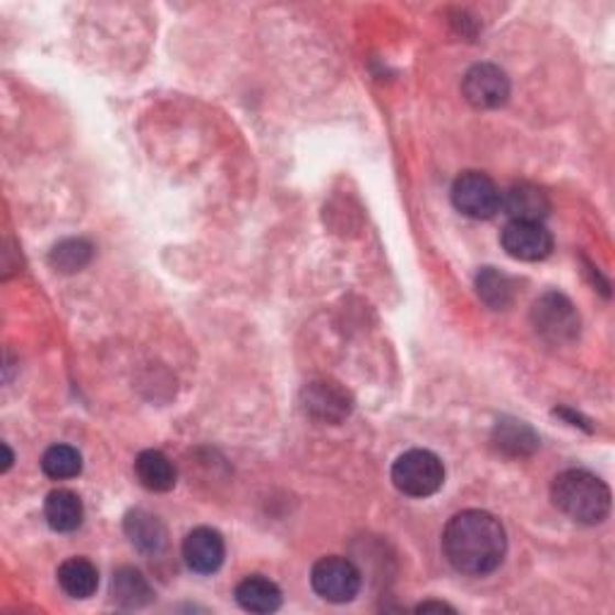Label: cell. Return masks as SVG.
I'll use <instances>...</instances> for the list:
<instances>
[{
  "instance_id": "cell-1",
  "label": "cell",
  "mask_w": 615,
  "mask_h": 615,
  "mask_svg": "<svg viewBox=\"0 0 615 615\" xmlns=\"http://www.w3.org/2000/svg\"><path fill=\"white\" fill-rule=\"evenodd\" d=\"M442 553L457 572L469 574V578L495 572L507 553L503 521L486 509H464L444 527Z\"/></svg>"
},
{
  "instance_id": "cell-2",
  "label": "cell",
  "mask_w": 615,
  "mask_h": 615,
  "mask_svg": "<svg viewBox=\"0 0 615 615\" xmlns=\"http://www.w3.org/2000/svg\"><path fill=\"white\" fill-rule=\"evenodd\" d=\"M553 505L562 515L584 527L601 525L611 513V491L586 469H568L553 479Z\"/></svg>"
},
{
  "instance_id": "cell-3",
  "label": "cell",
  "mask_w": 615,
  "mask_h": 615,
  "mask_svg": "<svg viewBox=\"0 0 615 615\" xmlns=\"http://www.w3.org/2000/svg\"><path fill=\"white\" fill-rule=\"evenodd\" d=\"M392 483L409 498H430L444 483L442 460L430 450H409L392 464Z\"/></svg>"
},
{
  "instance_id": "cell-4",
  "label": "cell",
  "mask_w": 615,
  "mask_h": 615,
  "mask_svg": "<svg viewBox=\"0 0 615 615\" xmlns=\"http://www.w3.org/2000/svg\"><path fill=\"white\" fill-rule=\"evenodd\" d=\"M531 325L553 344H568L580 334V312L568 296L548 292L531 308Z\"/></svg>"
},
{
  "instance_id": "cell-5",
  "label": "cell",
  "mask_w": 615,
  "mask_h": 615,
  "mask_svg": "<svg viewBox=\"0 0 615 615\" xmlns=\"http://www.w3.org/2000/svg\"><path fill=\"white\" fill-rule=\"evenodd\" d=\"M361 582V570L342 556L320 558L310 572V584L316 594L330 604H349L359 596Z\"/></svg>"
},
{
  "instance_id": "cell-6",
  "label": "cell",
  "mask_w": 615,
  "mask_h": 615,
  "mask_svg": "<svg viewBox=\"0 0 615 615\" xmlns=\"http://www.w3.org/2000/svg\"><path fill=\"white\" fill-rule=\"evenodd\" d=\"M452 205L471 219H491L501 212L503 193L481 172H464L452 183Z\"/></svg>"
},
{
  "instance_id": "cell-7",
  "label": "cell",
  "mask_w": 615,
  "mask_h": 615,
  "mask_svg": "<svg viewBox=\"0 0 615 615\" xmlns=\"http://www.w3.org/2000/svg\"><path fill=\"white\" fill-rule=\"evenodd\" d=\"M462 95L474 109H501L509 99V77L493 63H479L469 68L462 80Z\"/></svg>"
},
{
  "instance_id": "cell-8",
  "label": "cell",
  "mask_w": 615,
  "mask_h": 615,
  "mask_svg": "<svg viewBox=\"0 0 615 615\" xmlns=\"http://www.w3.org/2000/svg\"><path fill=\"white\" fill-rule=\"evenodd\" d=\"M300 407L320 424H342L353 409L349 389L334 381H312L300 392Z\"/></svg>"
},
{
  "instance_id": "cell-9",
  "label": "cell",
  "mask_w": 615,
  "mask_h": 615,
  "mask_svg": "<svg viewBox=\"0 0 615 615\" xmlns=\"http://www.w3.org/2000/svg\"><path fill=\"white\" fill-rule=\"evenodd\" d=\"M505 253L521 263H539L553 253V235L541 221H509L501 233Z\"/></svg>"
},
{
  "instance_id": "cell-10",
  "label": "cell",
  "mask_w": 615,
  "mask_h": 615,
  "mask_svg": "<svg viewBox=\"0 0 615 615\" xmlns=\"http://www.w3.org/2000/svg\"><path fill=\"white\" fill-rule=\"evenodd\" d=\"M224 558H227V546L217 529L198 527L186 536V541H183V560H186V565L198 574L217 572Z\"/></svg>"
},
{
  "instance_id": "cell-11",
  "label": "cell",
  "mask_w": 615,
  "mask_h": 615,
  "mask_svg": "<svg viewBox=\"0 0 615 615\" xmlns=\"http://www.w3.org/2000/svg\"><path fill=\"white\" fill-rule=\"evenodd\" d=\"M501 209L509 217V221H543L551 212V200L548 193L534 183H515L503 195Z\"/></svg>"
},
{
  "instance_id": "cell-12",
  "label": "cell",
  "mask_w": 615,
  "mask_h": 615,
  "mask_svg": "<svg viewBox=\"0 0 615 615\" xmlns=\"http://www.w3.org/2000/svg\"><path fill=\"white\" fill-rule=\"evenodd\" d=\"M123 529L130 543L147 556L160 553L166 546V527L147 509H130L123 519Z\"/></svg>"
},
{
  "instance_id": "cell-13",
  "label": "cell",
  "mask_w": 615,
  "mask_h": 615,
  "mask_svg": "<svg viewBox=\"0 0 615 615\" xmlns=\"http://www.w3.org/2000/svg\"><path fill=\"white\" fill-rule=\"evenodd\" d=\"M44 517L48 521V527L58 534L75 531L85 519V507H83L80 495L68 488L51 491L44 503Z\"/></svg>"
},
{
  "instance_id": "cell-14",
  "label": "cell",
  "mask_w": 615,
  "mask_h": 615,
  "mask_svg": "<svg viewBox=\"0 0 615 615\" xmlns=\"http://www.w3.org/2000/svg\"><path fill=\"white\" fill-rule=\"evenodd\" d=\"M235 601L248 613H274L282 606V589L263 574H251L235 586Z\"/></svg>"
},
{
  "instance_id": "cell-15",
  "label": "cell",
  "mask_w": 615,
  "mask_h": 615,
  "mask_svg": "<svg viewBox=\"0 0 615 615\" xmlns=\"http://www.w3.org/2000/svg\"><path fill=\"white\" fill-rule=\"evenodd\" d=\"M138 481L152 493H168L176 486V466L168 457L160 450H145L135 460Z\"/></svg>"
},
{
  "instance_id": "cell-16",
  "label": "cell",
  "mask_w": 615,
  "mask_h": 615,
  "mask_svg": "<svg viewBox=\"0 0 615 615\" xmlns=\"http://www.w3.org/2000/svg\"><path fill=\"white\" fill-rule=\"evenodd\" d=\"M111 596L123 608H142L154 598L145 574L135 568H118L111 580Z\"/></svg>"
},
{
  "instance_id": "cell-17",
  "label": "cell",
  "mask_w": 615,
  "mask_h": 615,
  "mask_svg": "<svg viewBox=\"0 0 615 615\" xmlns=\"http://www.w3.org/2000/svg\"><path fill=\"white\" fill-rule=\"evenodd\" d=\"M58 584L73 598H89L99 586V570L87 558H68L58 568Z\"/></svg>"
},
{
  "instance_id": "cell-18",
  "label": "cell",
  "mask_w": 615,
  "mask_h": 615,
  "mask_svg": "<svg viewBox=\"0 0 615 615\" xmlns=\"http://www.w3.org/2000/svg\"><path fill=\"white\" fill-rule=\"evenodd\" d=\"M493 442H495V448L505 454L525 457L539 448V436H536L527 424L505 418V421H498V426H495Z\"/></svg>"
},
{
  "instance_id": "cell-19",
  "label": "cell",
  "mask_w": 615,
  "mask_h": 615,
  "mask_svg": "<svg viewBox=\"0 0 615 615\" xmlns=\"http://www.w3.org/2000/svg\"><path fill=\"white\" fill-rule=\"evenodd\" d=\"M476 294L488 308L505 310L513 306L517 289H515V282L509 279L507 274L493 267H483L476 274Z\"/></svg>"
},
{
  "instance_id": "cell-20",
  "label": "cell",
  "mask_w": 615,
  "mask_h": 615,
  "mask_svg": "<svg viewBox=\"0 0 615 615\" xmlns=\"http://www.w3.org/2000/svg\"><path fill=\"white\" fill-rule=\"evenodd\" d=\"M42 471L54 481H65L80 476L83 471V454L70 444H54L42 457Z\"/></svg>"
},
{
  "instance_id": "cell-21",
  "label": "cell",
  "mask_w": 615,
  "mask_h": 615,
  "mask_svg": "<svg viewBox=\"0 0 615 615\" xmlns=\"http://www.w3.org/2000/svg\"><path fill=\"white\" fill-rule=\"evenodd\" d=\"M91 253H95V248H91L89 241L68 239V241H61L54 248V251H51L48 263H51V267H56L58 272L73 274V272H80L89 265Z\"/></svg>"
},
{
  "instance_id": "cell-22",
  "label": "cell",
  "mask_w": 615,
  "mask_h": 615,
  "mask_svg": "<svg viewBox=\"0 0 615 615\" xmlns=\"http://www.w3.org/2000/svg\"><path fill=\"white\" fill-rule=\"evenodd\" d=\"M428 611H450V613H454V608L450 604H440V601H424V604L416 606V613H428Z\"/></svg>"
}]
</instances>
